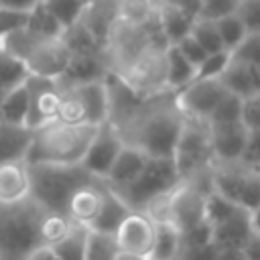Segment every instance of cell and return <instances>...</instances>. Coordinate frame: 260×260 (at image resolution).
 I'll list each match as a JSON object with an SVG mask.
<instances>
[{
    "label": "cell",
    "instance_id": "1",
    "mask_svg": "<svg viewBox=\"0 0 260 260\" xmlns=\"http://www.w3.org/2000/svg\"><path fill=\"white\" fill-rule=\"evenodd\" d=\"M30 179V197L47 211L65 213L73 193L98 181L81 162H26Z\"/></svg>",
    "mask_w": 260,
    "mask_h": 260
},
{
    "label": "cell",
    "instance_id": "2",
    "mask_svg": "<svg viewBox=\"0 0 260 260\" xmlns=\"http://www.w3.org/2000/svg\"><path fill=\"white\" fill-rule=\"evenodd\" d=\"M98 124L51 120L32 128L26 162H81Z\"/></svg>",
    "mask_w": 260,
    "mask_h": 260
},
{
    "label": "cell",
    "instance_id": "3",
    "mask_svg": "<svg viewBox=\"0 0 260 260\" xmlns=\"http://www.w3.org/2000/svg\"><path fill=\"white\" fill-rule=\"evenodd\" d=\"M0 47L22 61L28 73L59 79L69 61V47L63 37H43L30 28L20 26L0 39Z\"/></svg>",
    "mask_w": 260,
    "mask_h": 260
},
{
    "label": "cell",
    "instance_id": "4",
    "mask_svg": "<svg viewBox=\"0 0 260 260\" xmlns=\"http://www.w3.org/2000/svg\"><path fill=\"white\" fill-rule=\"evenodd\" d=\"M47 209L30 195L20 201H0V260L26 258V254L45 244L41 221Z\"/></svg>",
    "mask_w": 260,
    "mask_h": 260
},
{
    "label": "cell",
    "instance_id": "5",
    "mask_svg": "<svg viewBox=\"0 0 260 260\" xmlns=\"http://www.w3.org/2000/svg\"><path fill=\"white\" fill-rule=\"evenodd\" d=\"M181 181L183 179L171 156H148L138 177L116 193L124 199L130 209L142 211L152 199L173 191Z\"/></svg>",
    "mask_w": 260,
    "mask_h": 260
},
{
    "label": "cell",
    "instance_id": "6",
    "mask_svg": "<svg viewBox=\"0 0 260 260\" xmlns=\"http://www.w3.org/2000/svg\"><path fill=\"white\" fill-rule=\"evenodd\" d=\"M181 179H191L199 173H205L213 167V150L209 124L205 120L185 116L175 148L171 154Z\"/></svg>",
    "mask_w": 260,
    "mask_h": 260
},
{
    "label": "cell",
    "instance_id": "7",
    "mask_svg": "<svg viewBox=\"0 0 260 260\" xmlns=\"http://www.w3.org/2000/svg\"><path fill=\"white\" fill-rule=\"evenodd\" d=\"M118 258H150L154 221L144 211H130L116 230Z\"/></svg>",
    "mask_w": 260,
    "mask_h": 260
},
{
    "label": "cell",
    "instance_id": "8",
    "mask_svg": "<svg viewBox=\"0 0 260 260\" xmlns=\"http://www.w3.org/2000/svg\"><path fill=\"white\" fill-rule=\"evenodd\" d=\"M26 89H28V116L26 126L39 128L51 120L57 118V108L61 100V85L53 77L32 75L28 73L24 77Z\"/></svg>",
    "mask_w": 260,
    "mask_h": 260
},
{
    "label": "cell",
    "instance_id": "9",
    "mask_svg": "<svg viewBox=\"0 0 260 260\" xmlns=\"http://www.w3.org/2000/svg\"><path fill=\"white\" fill-rule=\"evenodd\" d=\"M252 234L250 211L246 207L236 209L225 219L211 225V244L217 250V258H244V244Z\"/></svg>",
    "mask_w": 260,
    "mask_h": 260
},
{
    "label": "cell",
    "instance_id": "10",
    "mask_svg": "<svg viewBox=\"0 0 260 260\" xmlns=\"http://www.w3.org/2000/svg\"><path fill=\"white\" fill-rule=\"evenodd\" d=\"M225 91L228 89L223 87L219 77L217 79H193L185 87L175 91V100L185 116L207 122L211 110L223 98Z\"/></svg>",
    "mask_w": 260,
    "mask_h": 260
},
{
    "label": "cell",
    "instance_id": "11",
    "mask_svg": "<svg viewBox=\"0 0 260 260\" xmlns=\"http://www.w3.org/2000/svg\"><path fill=\"white\" fill-rule=\"evenodd\" d=\"M122 146H124V142H122L116 126L110 120H106V122L98 124L95 132L89 140V146L81 158V165L95 177L106 179V175H108L110 167L114 165Z\"/></svg>",
    "mask_w": 260,
    "mask_h": 260
},
{
    "label": "cell",
    "instance_id": "12",
    "mask_svg": "<svg viewBox=\"0 0 260 260\" xmlns=\"http://www.w3.org/2000/svg\"><path fill=\"white\" fill-rule=\"evenodd\" d=\"M61 85V83H59ZM65 87L73 100L77 102L83 122L89 124H102L110 116V93H108V81L106 79H93V81H81Z\"/></svg>",
    "mask_w": 260,
    "mask_h": 260
},
{
    "label": "cell",
    "instance_id": "13",
    "mask_svg": "<svg viewBox=\"0 0 260 260\" xmlns=\"http://www.w3.org/2000/svg\"><path fill=\"white\" fill-rule=\"evenodd\" d=\"M110 73V65L106 59V51H85V53H71L65 65V71L57 79L61 85L106 79Z\"/></svg>",
    "mask_w": 260,
    "mask_h": 260
},
{
    "label": "cell",
    "instance_id": "14",
    "mask_svg": "<svg viewBox=\"0 0 260 260\" xmlns=\"http://www.w3.org/2000/svg\"><path fill=\"white\" fill-rule=\"evenodd\" d=\"M209 136H211L213 162L242 158L248 136V128L242 124V120L230 124H209Z\"/></svg>",
    "mask_w": 260,
    "mask_h": 260
},
{
    "label": "cell",
    "instance_id": "15",
    "mask_svg": "<svg viewBox=\"0 0 260 260\" xmlns=\"http://www.w3.org/2000/svg\"><path fill=\"white\" fill-rule=\"evenodd\" d=\"M193 20H195L193 8H189L181 2H175V0L158 2L156 22H158V28H160V32L169 45H175L183 37H187L191 32Z\"/></svg>",
    "mask_w": 260,
    "mask_h": 260
},
{
    "label": "cell",
    "instance_id": "16",
    "mask_svg": "<svg viewBox=\"0 0 260 260\" xmlns=\"http://www.w3.org/2000/svg\"><path fill=\"white\" fill-rule=\"evenodd\" d=\"M219 81L223 87L240 98H250L260 93V67L254 63H248L244 59H238L232 55L230 63L219 75Z\"/></svg>",
    "mask_w": 260,
    "mask_h": 260
},
{
    "label": "cell",
    "instance_id": "17",
    "mask_svg": "<svg viewBox=\"0 0 260 260\" xmlns=\"http://www.w3.org/2000/svg\"><path fill=\"white\" fill-rule=\"evenodd\" d=\"M118 20L116 0H87V6L79 22L95 37V41L106 49V41Z\"/></svg>",
    "mask_w": 260,
    "mask_h": 260
},
{
    "label": "cell",
    "instance_id": "18",
    "mask_svg": "<svg viewBox=\"0 0 260 260\" xmlns=\"http://www.w3.org/2000/svg\"><path fill=\"white\" fill-rule=\"evenodd\" d=\"M146 160H148V154H146V152H142V150L136 148V146L124 144L122 150L118 152L114 165L110 167V171H108V175H106L104 181H106L114 191H118V189L126 187L130 181H134V179L138 177V173L144 169Z\"/></svg>",
    "mask_w": 260,
    "mask_h": 260
},
{
    "label": "cell",
    "instance_id": "19",
    "mask_svg": "<svg viewBox=\"0 0 260 260\" xmlns=\"http://www.w3.org/2000/svg\"><path fill=\"white\" fill-rule=\"evenodd\" d=\"M30 138H32V128L24 124H10L0 120V165L26 160Z\"/></svg>",
    "mask_w": 260,
    "mask_h": 260
},
{
    "label": "cell",
    "instance_id": "20",
    "mask_svg": "<svg viewBox=\"0 0 260 260\" xmlns=\"http://www.w3.org/2000/svg\"><path fill=\"white\" fill-rule=\"evenodd\" d=\"M130 211H132V209L124 203V199L106 183L104 193H102V205H100L95 217L89 221L87 228L100 230V232H108V234H116L118 225L122 223V219H124Z\"/></svg>",
    "mask_w": 260,
    "mask_h": 260
},
{
    "label": "cell",
    "instance_id": "21",
    "mask_svg": "<svg viewBox=\"0 0 260 260\" xmlns=\"http://www.w3.org/2000/svg\"><path fill=\"white\" fill-rule=\"evenodd\" d=\"M30 195L26 160L0 165V201H20Z\"/></svg>",
    "mask_w": 260,
    "mask_h": 260
},
{
    "label": "cell",
    "instance_id": "22",
    "mask_svg": "<svg viewBox=\"0 0 260 260\" xmlns=\"http://www.w3.org/2000/svg\"><path fill=\"white\" fill-rule=\"evenodd\" d=\"M104 187H106V181L104 179H98L89 185H83L79 187L71 201H69V209H67V215L75 221H81L85 225H89V221L95 217L100 205H102V193H104Z\"/></svg>",
    "mask_w": 260,
    "mask_h": 260
},
{
    "label": "cell",
    "instance_id": "23",
    "mask_svg": "<svg viewBox=\"0 0 260 260\" xmlns=\"http://www.w3.org/2000/svg\"><path fill=\"white\" fill-rule=\"evenodd\" d=\"M195 77V65L177 49V45H167L165 49V83L167 89L179 91Z\"/></svg>",
    "mask_w": 260,
    "mask_h": 260
},
{
    "label": "cell",
    "instance_id": "24",
    "mask_svg": "<svg viewBox=\"0 0 260 260\" xmlns=\"http://www.w3.org/2000/svg\"><path fill=\"white\" fill-rule=\"evenodd\" d=\"M28 116V89L26 83L20 81L2 91L0 98V120L10 124H24Z\"/></svg>",
    "mask_w": 260,
    "mask_h": 260
},
{
    "label": "cell",
    "instance_id": "25",
    "mask_svg": "<svg viewBox=\"0 0 260 260\" xmlns=\"http://www.w3.org/2000/svg\"><path fill=\"white\" fill-rule=\"evenodd\" d=\"M87 232L89 228L81 221L71 219L69 230L65 236L53 244L55 256L63 260H85V242H87Z\"/></svg>",
    "mask_w": 260,
    "mask_h": 260
},
{
    "label": "cell",
    "instance_id": "26",
    "mask_svg": "<svg viewBox=\"0 0 260 260\" xmlns=\"http://www.w3.org/2000/svg\"><path fill=\"white\" fill-rule=\"evenodd\" d=\"M181 250V234L171 221H154V242L150 250V258L169 260L179 258Z\"/></svg>",
    "mask_w": 260,
    "mask_h": 260
},
{
    "label": "cell",
    "instance_id": "27",
    "mask_svg": "<svg viewBox=\"0 0 260 260\" xmlns=\"http://www.w3.org/2000/svg\"><path fill=\"white\" fill-rule=\"evenodd\" d=\"M118 20L128 24H146L156 16V0H116Z\"/></svg>",
    "mask_w": 260,
    "mask_h": 260
},
{
    "label": "cell",
    "instance_id": "28",
    "mask_svg": "<svg viewBox=\"0 0 260 260\" xmlns=\"http://www.w3.org/2000/svg\"><path fill=\"white\" fill-rule=\"evenodd\" d=\"M118 242L116 234L91 230L87 232V242H85V258L87 260H104V258H118Z\"/></svg>",
    "mask_w": 260,
    "mask_h": 260
},
{
    "label": "cell",
    "instance_id": "29",
    "mask_svg": "<svg viewBox=\"0 0 260 260\" xmlns=\"http://www.w3.org/2000/svg\"><path fill=\"white\" fill-rule=\"evenodd\" d=\"M41 2L57 18V22L63 26V30L67 26L75 24L87 6V0H41Z\"/></svg>",
    "mask_w": 260,
    "mask_h": 260
},
{
    "label": "cell",
    "instance_id": "30",
    "mask_svg": "<svg viewBox=\"0 0 260 260\" xmlns=\"http://www.w3.org/2000/svg\"><path fill=\"white\" fill-rule=\"evenodd\" d=\"M26 28H30L37 35L43 37H61L63 35V26L57 22V18L45 8L43 2L35 4L28 10V18H26Z\"/></svg>",
    "mask_w": 260,
    "mask_h": 260
},
{
    "label": "cell",
    "instance_id": "31",
    "mask_svg": "<svg viewBox=\"0 0 260 260\" xmlns=\"http://www.w3.org/2000/svg\"><path fill=\"white\" fill-rule=\"evenodd\" d=\"M215 26H217L221 45L228 51H234L242 43V39L248 35V28H246L244 20L238 16V12H232V14H225L221 18H217L215 20Z\"/></svg>",
    "mask_w": 260,
    "mask_h": 260
},
{
    "label": "cell",
    "instance_id": "32",
    "mask_svg": "<svg viewBox=\"0 0 260 260\" xmlns=\"http://www.w3.org/2000/svg\"><path fill=\"white\" fill-rule=\"evenodd\" d=\"M242 116V98L225 91L223 98L215 104V108L211 110L207 124H230V122H240Z\"/></svg>",
    "mask_w": 260,
    "mask_h": 260
},
{
    "label": "cell",
    "instance_id": "33",
    "mask_svg": "<svg viewBox=\"0 0 260 260\" xmlns=\"http://www.w3.org/2000/svg\"><path fill=\"white\" fill-rule=\"evenodd\" d=\"M28 75L26 67L22 65V61H18L16 57H12L10 53H6L0 47V89H8L20 81H24V77Z\"/></svg>",
    "mask_w": 260,
    "mask_h": 260
},
{
    "label": "cell",
    "instance_id": "34",
    "mask_svg": "<svg viewBox=\"0 0 260 260\" xmlns=\"http://www.w3.org/2000/svg\"><path fill=\"white\" fill-rule=\"evenodd\" d=\"M191 35L199 41V45L207 53H213V51H221L223 49L221 39H219V32H217V26H215V20L195 16L193 26H191Z\"/></svg>",
    "mask_w": 260,
    "mask_h": 260
},
{
    "label": "cell",
    "instance_id": "35",
    "mask_svg": "<svg viewBox=\"0 0 260 260\" xmlns=\"http://www.w3.org/2000/svg\"><path fill=\"white\" fill-rule=\"evenodd\" d=\"M238 203L246 209L260 205V162H248Z\"/></svg>",
    "mask_w": 260,
    "mask_h": 260
},
{
    "label": "cell",
    "instance_id": "36",
    "mask_svg": "<svg viewBox=\"0 0 260 260\" xmlns=\"http://www.w3.org/2000/svg\"><path fill=\"white\" fill-rule=\"evenodd\" d=\"M230 59H232V51H228V49L207 53L203 57V61L195 67L193 79H217L221 75V71L225 69V65L230 63Z\"/></svg>",
    "mask_w": 260,
    "mask_h": 260
},
{
    "label": "cell",
    "instance_id": "37",
    "mask_svg": "<svg viewBox=\"0 0 260 260\" xmlns=\"http://www.w3.org/2000/svg\"><path fill=\"white\" fill-rule=\"evenodd\" d=\"M242 205H238L236 201L228 199L225 195L217 193L215 189L207 193V199H205V219L213 225L221 219H225L228 215H232L236 209H240Z\"/></svg>",
    "mask_w": 260,
    "mask_h": 260
},
{
    "label": "cell",
    "instance_id": "38",
    "mask_svg": "<svg viewBox=\"0 0 260 260\" xmlns=\"http://www.w3.org/2000/svg\"><path fill=\"white\" fill-rule=\"evenodd\" d=\"M71 225V217L65 213H57V211H47L43 221H41V238L45 244L53 246L55 242H59L65 232Z\"/></svg>",
    "mask_w": 260,
    "mask_h": 260
},
{
    "label": "cell",
    "instance_id": "39",
    "mask_svg": "<svg viewBox=\"0 0 260 260\" xmlns=\"http://www.w3.org/2000/svg\"><path fill=\"white\" fill-rule=\"evenodd\" d=\"M240 0H195V16L217 20L225 14L236 12Z\"/></svg>",
    "mask_w": 260,
    "mask_h": 260
},
{
    "label": "cell",
    "instance_id": "40",
    "mask_svg": "<svg viewBox=\"0 0 260 260\" xmlns=\"http://www.w3.org/2000/svg\"><path fill=\"white\" fill-rule=\"evenodd\" d=\"M232 55L260 67V30H250L242 39V43L232 51Z\"/></svg>",
    "mask_w": 260,
    "mask_h": 260
},
{
    "label": "cell",
    "instance_id": "41",
    "mask_svg": "<svg viewBox=\"0 0 260 260\" xmlns=\"http://www.w3.org/2000/svg\"><path fill=\"white\" fill-rule=\"evenodd\" d=\"M28 10H14V8H0V39L20 26L26 24Z\"/></svg>",
    "mask_w": 260,
    "mask_h": 260
},
{
    "label": "cell",
    "instance_id": "42",
    "mask_svg": "<svg viewBox=\"0 0 260 260\" xmlns=\"http://www.w3.org/2000/svg\"><path fill=\"white\" fill-rule=\"evenodd\" d=\"M240 120L248 130L260 128V93L250 95V98H242V116H240Z\"/></svg>",
    "mask_w": 260,
    "mask_h": 260
},
{
    "label": "cell",
    "instance_id": "43",
    "mask_svg": "<svg viewBox=\"0 0 260 260\" xmlns=\"http://www.w3.org/2000/svg\"><path fill=\"white\" fill-rule=\"evenodd\" d=\"M236 12L244 20L248 32L260 30V0H240V6Z\"/></svg>",
    "mask_w": 260,
    "mask_h": 260
},
{
    "label": "cell",
    "instance_id": "44",
    "mask_svg": "<svg viewBox=\"0 0 260 260\" xmlns=\"http://www.w3.org/2000/svg\"><path fill=\"white\" fill-rule=\"evenodd\" d=\"M175 45H177V49H179V51H181V53H183L195 67H197V65L203 61V57L207 55V51L199 45V41H197L191 32H189L187 37H183V39H181L179 43H175Z\"/></svg>",
    "mask_w": 260,
    "mask_h": 260
},
{
    "label": "cell",
    "instance_id": "45",
    "mask_svg": "<svg viewBox=\"0 0 260 260\" xmlns=\"http://www.w3.org/2000/svg\"><path fill=\"white\" fill-rule=\"evenodd\" d=\"M242 160L246 162H260V128L248 130L246 146L242 152Z\"/></svg>",
    "mask_w": 260,
    "mask_h": 260
},
{
    "label": "cell",
    "instance_id": "46",
    "mask_svg": "<svg viewBox=\"0 0 260 260\" xmlns=\"http://www.w3.org/2000/svg\"><path fill=\"white\" fill-rule=\"evenodd\" d=\"M51 258H57L53 246H49V244H39V246H35V248L26 254L24 260H51Z\"/></svg>",
    "mask_w": 260,
    "mask_h": 260
},
{
    "label": "cell",
    "instance_id": "47",
    "mask_svg": "<svg viewBox=\"0 0 260 260\" xmlns=\"http://www.w3.org/2000/svg\"><path fill=\"white\" fill-rule=\"evenodd\" d=\"M244 258H260V234L252 232L244 244Z\"/></svg>",
    "mask_w": 260,
    "mask_h": 260
},
{
    "label": "cell",
    "instance_id": "48",
    "mask_svg": "<svg viewBox=\"0 0 260 260\" xmlns=\"http://www.w3.org/2000/svg\"><path fill=\"white\" fill-rule=\"evenodd\" d=\"M41 0H0V8H14V10H30Z\"/></svg>",
    "mask_w": 260,
    "mask_h": 260
},
{
    "label": "cell",
    "instance_id": "49",
    "mask_svg": "<svg viewBox=\"0 0 260 260\" xmlns=\"http://www.w3.org/2000/svg\"><path fill=\"white\" fill-rule=\"evenodd\" d=\"M250 211V225H252V232L260 234V205L248 209Z\"/></svg>",
    "mask_w": 260,
    "mask_h": 260
},
{
    "label": "cell",
    "instance_id": "50",
    "mask_svg": "<svg viewBox=\"0 0 260 260\" xmlns=\"http://www.w3.org/2000/svg\"><path fill=\"white\" fill-rule=\"evenodd\" d=\"M0 98H2V89H0Z\"/></svg>",
    "mask_w": 260,
    "mask_h": 260
}]
</instances>
